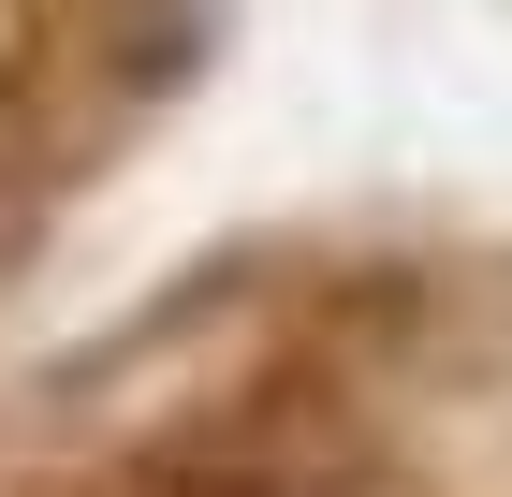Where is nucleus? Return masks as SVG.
Wrapping results in <instances>:
<instances>
[{"mask_svg": "<svg viewBox=\"0 0 512 497\" xmlns=\"http://www.w3.org/2000/svg\"><path fill=\"white\" fill-rule=\"evenodd\" d=\"M118 497H366V468L322 424H205V439L147 454Z\"/></svg>", "mask_w": 512, "mask_h": 497, "instance_id": "nucleus-1", "label": "nucleus"}]
</instances>
